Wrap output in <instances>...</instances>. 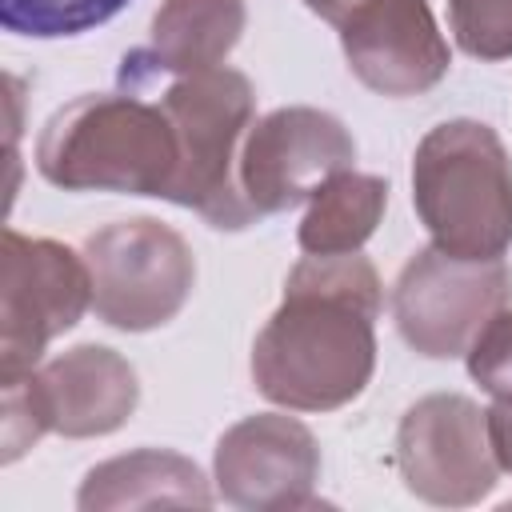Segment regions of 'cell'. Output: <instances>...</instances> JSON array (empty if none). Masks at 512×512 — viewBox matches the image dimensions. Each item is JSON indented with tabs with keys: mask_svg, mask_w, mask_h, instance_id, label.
I'll use <instances>...</instances> for the list:
<instances>
[{
	"mask_svg": "<svg viewBox=\"0 0 512 512\" xmlns=\"http://www.w3.org/2000/svg\"><path fill=\"white\" fill-rule=\"evenodd\" d=\"M388 208V180L372 172H336L312 200L296 228V240L312 256L360 252L380 228Z\"/></svg>",
	"mask_w": 512,
	"mask_h": 512,
	"instance_id": "obj_15",
	"label": "cell"
},
{
	"mask_svg": "<svg viewBox=\"0 0 512 512\" xmlns=\"http://www.w3.org/2000/svg\"><path fill=\"white\" fill-rule=\"evenodd\" d=\"M80 252L92 276V308L120 332H152L176 320L196 288L188 240L152 216L112 220L96 228Z\"/></svg>",
	"mask_w": 512,
	"mask_h": 512,
	"instance_id": "obj_6",
	"label": "cell"
},
{
	"mask_svg": "<svg viewBox=\"0 0 512 512\" xmlns=\"http://www.w3.org/2000/svg\"><path fill=\"white\" fill-rule=\"evenodd\" d=\"M332 28L352 76L380 96H420L452 68L428 0H356Z\"/></svg>",
	"mask_w": 512,
	"mask_h": 512,
	"instance_id": "obj_12",
	"label": "cell"
},
{
	"mask_svg": "<svg viewBox=\"0 0 512 512\" xmlns=\"http://www.w3.org/2000/svg\"><path fill=\"white\" fill-rule=\"evenodd\" d=\"M512 300L504 256L468 260L436 244L420 248L392 284V320L404 344L428 360L464 356L476 332Z\"/></svg>",
	"mask_w": 512,
	"mask_h": 512,
	"instance_id": "obj_8",
	"label": "cell"
},
{
	"mask_svg": "<svg viewBox=\"0 0 512 512\" xmlns=\"http://www.w3.org/2000/svg\"><path fill=\"white\" fill-rule=\"evenodd\" d=\"M412 204L432 244L496 260L512 244V160L504 140L480 120L436 124L412 156Z\"/></svg>",
	"mask_w": 512,
	"mask_h": 512,
	"instance_id": "obj_3",
	"label": "cell"
},
{
	"mask_svg": "<svg viewBox=\"0 0 512 512\" xmlns=\"http://www.w3.org/2000/svg\"><path fill=\"white\" fill-rule=\"evenodd\" d=\"M396 472L424 504H480L500 480L484 408L460 392L420 396L396 428Z\"/></svg>",
	"mask_w": 512,
	"mask_h": 512,
	"instance_id": "obj_9",
	"label": "cell"
},
{
	"mask_svg": "<svg viewBox=\"0 0 512 512\" xmlns=\"http://www.w3.org/2000/svg\"><path fill=\"white\" fill-rule=\"evenodd\" d=\"M180 136V172L172 204L192 208L220 232H240L260 220L240 188V152L256 124V88L244 72L220 64L176 84L160 96Z\"/></svg>",
	"mask_w": 512,
	"mask_h": 512,
	"instance_id": "obj_4",
	"label": "cell"
},
{
	"mask_svg": "<svg viewBox=\"0 0 512 512\" xmlns=\"http://www.w3.org/2000/svg\"><path fill=\"white\" fill-rule=\"evenodd\" d=\"M36 172L64 192L172 196L180 136L164 104L132 92H88L56 108L36 136Z\"/></svg>",
	"mask_w": 512,
	"mask_h": 512,
	"instance_id": "obj_2",
	"label": "cell"
},
{
	"mask_svg": "<svg viewBox=\"0 0 512 512\" xmlns=\"http://www.w3.org/2000/svg\"><path fill=\"white\" fill-rule=\"evenodd\" d=\"M356 160L352 132L324 108L288 104L260 116L240 152V188L260 216L312 200Z\"/></svg>",
	"mask_w": 512,
	"mask_h": 512,
	"instance_id": "obj_10",
	"label": "cell"
},
{
	"mask_svg": "<svg viewBox=\"0 0 512 512\" xmlns=\"http://www.w3.org/2000/svg\"><path fill=\"white\" fill-rule=\"evenodd\" d=\"M244 24V0H164L152 16L148 52H140V60H148L152 72L168 76L220 68L240 44Z\"/></svg>",
	"mask_w": 512,
	"mask_h": 512,
	"instance_id": "obj_14",
	"label": "cell"
},
{
	"mask_svg": "<svg viewBox=\"0 0 512 512\" xmlns=\"http://www.w3.org/2000/svg\"><path fill=\"white\" fill-rule=\"evenodd\" d=\"M468 376L488 396H512V308L488 316V324L468 344Z\"/></svg>",
	"mask_w": 512,
	"mask_h": 512,
	"instance_id": "obj_18",
	"label": "cell"
},
{
	"mask_svg": "<svg viewBox=\"0 0 512 512\" xmlns=\"http://www.w3.org/2000/svg\"><path fill=\"white\" fill-rule=\"evenodd\" d=\"M384 284L368 256H312L288 272L284 300L256 332L252 384L288 412L352 404L376 372V316Z\"/></svg>",
	"mask_w": 512,
	"mask_h": 512,
	"instance_id": "obj_1",
	"label": "cell"
},
{
	"mask_svg": "<svg viewBox=\"0 0 512 512\" xmlns=\"http://www.w3.org/2000/svg\"><path fill=\"white\" fill-rule=\"evenodd\" d=\"M128 0H0V24L12 36L60 40L108 24Z\"/></svg>",
	"mask_w": 512,
	"mask_h": 512,
	"instance_id": "obj_16",
	"label": "cell"
},
{
	"mask_svg": "<svg viewBox=\"0 0 512 512\" xmlns=\"http://www.w3.org/2000/svg\"><path fill=\"white\" fill-rule=\"evenodd\" d=\"M488 416V440H492V456L500 464V472H512V396H496L492 408H484ZM512 508V504H508Z\"/></svg>",
	"mask_w": 512,
	"mask_h": 512,
	"instance_id": "obj_19",
	"label": "cell"
},
{
	"mask_svg": "<svg viewBox=\"0 0 512 512\" xmlns=\"http://www.w3.org/2000/svg\"><path fill=\"white\" fill-rule=\"evenodd\" d=\"M216 500L200 464L168 448H136L84 472L76 508H208Z\"/></svg>",
	"mask_w": 512,
	"mask_h": 512,
	"instance_id": "obj_13",
	"label": "cell"
},
{
	"mask_svg": "<svg viewBox=\"0 0 512 512\" xmlns=\"http://www.w3.org/2000/svg\"><path fill=\"white\" fill-rule=\"evenodd\" d=\"M300 4H304L308 12H316L320 20L336 24V20H340V16H344V12H348V8L356 4V0H300Z\"/></svg>",
	"mask_w": 512,
	"mask_h": 512,
	"instance_id": "obj_20",
	"label": "cell"
},
{
	"mask_svg": "<svg viewBox=\"0 0 512 512\" xmlns=\"http://www.w3.org/2000/svg\"><path fill=\"white\" fill-rule=\"evenodd\" d=\"M88 308L92 276L84 252L8 228L0 276V380L40 368L44 348L76 328Z\"/></svg>",
	"mask_w": 512,
	"mask_h": 512,
	"instance_id": "obj_7",
	"label": "cell"
},
{
	"mask_svg": "<svg viewBox=\"0 0 512 512\" xmlns=\"http://www.w3.org/2000/svg\"><path fill=\"white\" fill-rule=\"evenodd\" d=\"M0 460L16 464L40 436H112L140 404L136 368L108 344H76L28 376L0 380Z\"/></svg>",
	"mask_w": 512,
	"mask_h": 512,
	"instance_id": "obj_5",
	"label": "cell"
},
{
	"mask_svg": "<svg viewBox=\"0 0 512 512\" xmlns=\"http://www.w3.org/2000/svg\"><path fill=\"white\" fill-rule=\"evenodd\" d=\"M448 28L476 60L512 56V0H448Z\"/></svg>",
	"mask_w": 512,
	"mask_h": 512,
	"instance_id": "obj_17",
	"label": "cell"
},
{
	"mask_svg": "<svg viewBox=\"0 0 512 512\" xmlns=\"http://www.w3.org/2000/svg\"><path fill=\"white\" fill-rule=\"evenodd\" d=\"M216 496L248 512H292L316 504L320 444L288 412H256L224 428L212 456Z\"/></svg>",
	"mask_w": 512,
	"mask_h": 512,
	"instance_id": "obj_11",
	"label": "cell"
}]
</instances>
